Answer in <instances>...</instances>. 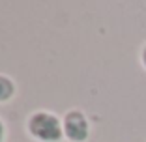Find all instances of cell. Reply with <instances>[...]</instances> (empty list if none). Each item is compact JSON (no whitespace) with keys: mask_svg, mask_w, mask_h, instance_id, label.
<instances>
[{"mask_svg":"<svg viewBox=\"0 0 146 142\" xmlns=\"http://www.w3.org/2000/svg\"><path fill=\"white\" fill-rule=\"evenodd\" d=\"M2 137H4V125H2V122H0V142H2Z\"/></svg>","mask_w":146,"mask_h":142,"instance_id":"cell-4","label":"cell"},{"mask_svg":"<svg viewBox=\"0 0 146 142\" xmlns=\"http://www.w3.org/2000/svg\"><path fill=\"white\" fill-rule=\"evenodd\" d=\"M28 129L36 138L43 142H56L62 137V125L58 118L47 114V112H38L30 118L28 122Z\"/></svg>","mask_w":146,"mask_h":142,"instance_id":"cell-1","label":"cell"},{"mask_svg":"<svg viewBox=\"0 0 146 142\" xmlns=\"http://www.w3.org/2000/svg\"><path fill=\"white\" fill-rule=\"evenodd\" d=\"M13 95V82L8 77L0 75V101H8Z\"/></svg>","mask_w":146,"mask_h":142,"instance_id":"cell-3","label":"cell"},{"mask_svg":"<svg viewBox=\"0 0 146 142\" xmlns=\"http://www.w3.org/2000/svg\"><path fill=\"white\" fill-rule=\"evenodd\" d=\"M144 64H146V49H144Z\"/></svg>","mask_w":146,"mask_h":142,"instance_id":"cell-5","label":"cell"},{"mask_svg":"<svg viewBox=\"0 0 146 142\" xmlns=\"http://www.w3.org/2000/svg\"><path fill=\"white\" fill-rule=\"evenodd\" d=\"M64 131L73 142H82L88 137V124L81 112L73 110L69 112L64 120Z\"/></svg>","mask_w":146,"mask_h":142,"instance_id":"cell-2","label":"cell"}]
</instances>
